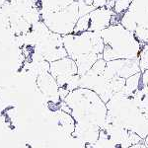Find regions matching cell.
Wrapping results in <instances>:
<instances>
[{"label":"cell","mask_w":148,"mask_h":148,"mask_svg":"<svg viewBox=\"0 0 148 148\" xmlns=\"http://www.w3.org/2000/svg\"><path fill=\"white\" fill-rule=\"evenodd\" d=\"M67 56L74 61L93 54H103L104 42L101 33L85 31L62 36Z\"/></svg>","instance_id":"obj_5"},{"label":"cell","mask_w":148,"mask_h":148,"mask_svg":"<svg viewBox=\"0 0 148 148\" xmlns=\"http://www.w3.org/2000/svg\"><path fill=\"white\" fill-rule=\"evenodd\" d=\"M49 72L56 80L59 87H63L69 79L78 74V68L75 61L71 57L66 56L51 62Z\"/></svg>","instance_id":"obj_10"},{"label":"cell","mask_w":148,"mask_h":148,"mask_svg":"<svg viewBox=\"0 0 148 148\" xmlns=\"http://www.w3.org/2000/svg\"><path fill=\"white\" fill-rule=\"evenodd\" d=\"M139 108L142 111V113L148 118V96H144L138 103Z\"/></svg>","instance_id":"obj_22"},{"label":"cell","mask_w":148,"mask_h":148,"mask_svg":"<svg viewBox=\"0 0 148 148\" xmlns=\"http://www.w3.org/2000/svg\"><path fill=\"white\" fill-rule=\"evenodd\" d=\"M80 88H87L97 93L106 104L114 95L110 85V81L106 79L103 74H98L91 69L84 75H81Z\"/></svg>","instance_id":"obj_8"},{"label":"cell","mask_w":148,"mask_h":148,"mask_svg":"<svg viewBox=\"0 0 148 148\" xmlns=\"http://www.w3.org/2000/svg\"><path fill=\"white\" fill-rule=\"evenodd\" d=\"M33 1H34V2H35V3H36V0H33Z\"/></svg>","instance_id":"obj_25"},{"label":"cell","mask_w":148,"mask_h":148,"mask_svg":"<svg viewBox=\"0 0 148 148\" xmlns=\"http://www.w3.org/2000/svg\"><path fill=\"white\" fill-rule=\"evenodd\" d=\"M63 102L68 106L76 123L94 125L103 128L107 120V105L99 95L87 88L71 91Z\"/></svg>","instance_id":"obj_2"},{"label":"cell","mask_w":148,"mask_h":148,"mask_svg":"<svg viewBox=\"0 0 148 148\" xmlns=\"http://www.w3.org/2000/svg\"><path fill=\"white\" fill-rule=\"evenodd\" d=\"M110 81V85H111L112 90L114 91V94L116 93H123V89H125V78H121V77H114L112 78Z\"/></svg>","instance_id":"obj_18"},{"label":"cell","mask_w":148,"mask_h":148,"mask_svg":"<svg viewBox=\"0 0 148 148\" xmlns=\"http://www.w3.org/2000/svg\"><path fill=\"white\" fill-rule=\"evenodd\" d=\"M26 45L33 47L49 62L68 56L61 35L53 33L42 20L32 26L30 32L23 35Z\"/></svg>","instance_id":"obj_4"},{"label":"cell","mask_w":148,"mask_h":148,"mask_svg":"<svg viewBox=\"0 0 148 148\" xmlns=\"http://www.w3.org/2000/svg\"><path fill=\"white\" fill-rule=\"evenodd\" d=\"M78 11H79V17L85 16L90 12L96 9L93 4V0H78Z\"/></svg>","instance_id":"obj_17"},{"label":"cell","mask_w":148,"mask_h":148,"mask_svg":"<svg viewBox=\"0 0 148 148\" xmlns=\"http://www.w3.org/2000/svg\"><path fill=\"white\" fill-rule=\"evenodd\" d=\"M106 61L114 59H133L139 57L142 44L130 30L121 23H114L101 32Z\"/></svg>","instance_id":"obj_3"},{"label":"cell","mask_w":148,"mask_h":148,"mask_svg":"<svg viewBox=\"0 0 148 148\" xmlns=\"http://www.w3.org/2000/svg\"><path fill=\"white\" fill-rule=\"evenodd\" d=\"M131 1H132V0H116V1H114V12L116 15L121 17V16L128 9Z\"/></svg>","instance_id":"obj_19"},{"label":"cell","mask_w":148,"mask_h":148,"mask_svg":"<svg viewBox=\"0 0 148 148\" xmlns=\"http://www.w3.org/2000/svg\"><path fill=\"white\" fill-rule=\"evenodd\" d=\"M56 116L57 121H58V125L61 126V128L67 134H73L74 130H75L76 121L73 116H71V114L64 112L61 109H58L56 112Z\"/></svg>","instance_id":"obj_13"},{"label":"cell","mask_w":148,"mask_h":148,"mask_svg":"<svg viewBox=\"0 0 148 148\" xmlns=\"http://www.w3.org/2000/svg\"><path fill=\"white\" fill-rule=\"evenodd\" d=\"M144 96H148V69L141 72V81H140L139 89L132 98L137 103H139V101Z\"/></svg>","instance_id":"obj_16"},{"label":"cell","mask_w":148,"mask_h":148,"mask_svg":"<svg viewBox=\"0 0 148 148\" xmlns=\"http://www.w3.org/2000/svg\"><path fill=\"white\" fill-rule=\"evenodd\" d=\"M106 66H107V61L102 57V58H99L96 62L94 63V65L92 66L91 70L98 74H103L104 73L105 68H106Z\"/></svg>","instance_id":"obj_21"},{"label":"cell","mask_w":148,"mask_h":148,"mask_svg":"<svg viewBox=\"0 0 148 148\" xmlns=\"http://www.w3.org/2000/svg\"><path fill=\"white\" fill-rule=\"evenodd\" d=\"M120 23L142 45H148V0H132L128 9L121 16Z\"/></svg>","instance_id":"obj_6"},{"label":"cell","mask_w":148,"mask_h":148,"mask_svg":"<svg viewBox=\"0 0 148 148\" xmlns=\"http://www.w3.org/2000/svg\"><path fill=\"white\" fill-rule=\"evenodd\" d=\"M75 1H77V0H45L38 6V8H39L40 13L42 15L47 12L57 11L66 8Z\"/></svg>","instance_id":"obj_14"},{"label":"cell","mask_w":148,"mask_h":148,"mask_svg":"<svg viewBox=\"0 0 148 148\" xmlns=\"http://www.w3.org/2000/svg\"><path fill=\"white\" fill-rule=\"evenodd\" d=\"M111 0H93V4L96 8H99V7H106L107 4Z\"/></svg>","instance_id":"obj_23"},{"label":"cell","mask_w":148,"mask_h":148,"mask_svg":"<svg viewBox=\"0 0 148 148\" xmlns=\"http://www.w3.org/2000/svg\"><path fill=\"white\" fill-rule=\"evenodd\" d=\"M42 1H45V0H36V4H37V6H39Z\"/></svg>","instance_id":"obj_24"},{"label":"cell","mask_w":148,"mask_h":148,"mask_svg":"<svg viewBox=\"0 0 148 148\" xmlns=\"http://www.w3.org/2000/svg\"><path fill=\"white\" fill-rule=\"evenodd\" d=\"M139 66L141 72L148 69V45H144L139 54Z\"/></svg>","instance_id":"obj_20"},{"label":"cell","mask_w":148,"mask_h":148,"mask_svg":"<svg viewBox=\"0 0 148 148\" xmlns=\"http://www.w3.org/2000/svg\"><path fill=\"white\" fill-rule=\"evenodd\" d=\"M140 81H141V72H138L134 75H131L128 78H126L125 86L123 93L126 96L133 97L139 89Z\"/></svg>","instance_id":"obj_15"},{"label":"cell","mask_w":148,"mask_h":148,"mask_svg":"<svg viewBox=\"0 0 148 148\" xmlns=\"http://www.w3.org/2000/svg\"><path fill=\"white\" fill-rule=\"evenodd\" d=\"M116 14L113 9L107 7H99L87 14L89 27L88 31L101 33L103 30L113 24V19Z\"/></svg>","instance_id":"obj_12"},{"label":"cell","mask_w":148,"mask_h":148,"mask_svg":"<svg viewBox=\"0 0 148 148\" xmlns=\"http://www.w3.org/2000/svg\"><path fill=\"white\" fill-rule=\"evenodd\" d=\"M36 83L40 94L47 102L51 104H60L61 99L59 96V86L49 71L38 76Z\"/></svg>","instance_id":"obj_11"},{"label":"cell","mask_w":148,"mask_h":148,"mask_svg":"<svg viewBox=\"0 0 148 148\" xmlns=\"http://www.w3.org/2000/svg\"><path fill=\"white\" fill-rule=\"evenodd\" d=\"M106 105L108 109L106 123L133 131L142 139L148 135V118L132 97L116 93Z\"/></svg>","instance_id":"obj_1"},{"label":"cell","mask_w":148,"mask_h":148,"mask_svg":"<svg viewBox=\"0 0 148 148\" xmlns=\"http://www.w3.org/2000/svg\"><path fill=\"white\" fill-rule=\"evenodd\" d=\"M138 72H141L139 66V57L133 59H114L107 61V66L103 76L108 80H111L116 76L126 79Z\"/></svg>","instance_id":"obj_9"},{"label":"cell","mask_w":148,"mask_h":148,"mask_svg":"<svg viewBox=\"0 0 148 148\" xmlns=\"http://www.w3.org/2000/svg\"><path fill=\"white\" fill-rule=\"evenodd\" d=\"M77 1L61 10L42 14L40 20L46 24V26L51 32L61 36L72 34L76 23L80 18Z\"/></svg>","instance_id":"obj_7"}]
</instances>
